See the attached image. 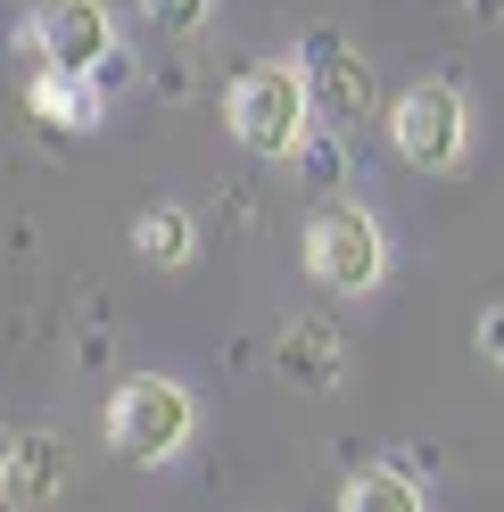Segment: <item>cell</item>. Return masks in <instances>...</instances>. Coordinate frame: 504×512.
<instances>
[{"mask_svg":"<svg viewBox=\"0 0 504 512\" xmlns=\"http://www.w3.org/2000/svg\"><path fill=\"white\" fill-rule=\"evenodd\" d=\"M224 116H232V141L248 157H298V141L314 133V91L298 58H248L224 91Z\"/></svg>","mask_w":504,"mask_h":512,"instance_id":"1","label":"cell"},{"mask_svg":"<svg viewBox=\"0 0 504 512\" xmlns=\"http://www.w3.org/2000/svg\"><path fill=\"white\" fill-rule=\"evenodd\" d=\"M306 273L323 281V290L339 298H364V290H381V273H389V232H381V215L356 207V199H323L306 223Z\"/></svg>","mask_w":504,"mask_h":512,"instance_id":"2","label":"cell"},{"mask_svg":"<svg viewBox=\"0 0 504 512\" xmlns=\"http://www.w3.org/2000/svg\"><path fill=\"white\" fill-rule=\"evenodd\" d=\"M191 430H199V405H191L182 380L141 372V380H124L108 397V446L124 463H174L182 446H191Z\"/></svg>","mask_w":504,"mask_h":512,"instance_id":"3","label":"cell"},{"mask_svg":"<svg viewBox=\"0 0 504 512\" xmlns=\"http://www.w3.org/2000/svg\"><path fill=\"white\" fill-rule=\"evenodd\" d=\"M298 67H306V91H314V124H339V133H364L381 124L389 100H381V75L348 50L339 25H306L298 34Z\"/></svg>","mask_w":504,"mask_h":512,"instance_id":"4","label":"cell"},{"mask_svg":"<svg viewBox=\"0 0 504 512\" xmlns=\"http://www.w3.org/2000/svg\"><path fill=\"white\" fill-rule=\"evenodd\" d=\"M381 124H389V149L405 157V166H422V174H455L463 157H471V108H463L455 83L397 91Z\"/></svg>","mask_w":504,"mask_h":512,"instance_id":"5","label":"cell"},{"mask_svg":"<svg viewBox=\"0 0 504 512\" xmlns=\"http://www.w3.org/2000/svg\"><path fill=\"white\" fill-rule=\"evenodd\" d=\"M25 50H34V67L91 75L116 50V9H108V0H42V17L25 25Z\"/></svg>","mask_w":504,"mask_h":512,"instance_id":"6","label":"cell"},{"mask_svg":"<svg viewBox=\"0 0 504 512\" xmlns=\"http://www.w3.org/2000/svg\"><path fill=\"white\" fill-rule=\"evenodd\" d=\"M273 372L290 380V389H306V397L339 389V380H348V331H339L331 314H298V323H281V339H273Z\"/></svg>","mask_w":504,"mask_h":512,"instance_id":"7","label":"cell"},{"mask_svg":"<svg viewBox=\"0 0 504 512\" xmlns=\"http://www.w3.org/2000/svg\"><path fill=\"white\" fill-rule=\"evenodd\" d=\"M25 100H34V124L58 141V133H91V124H100V108H108V91L91 83V75H75V67H34Z\"/></svg>","mask_w":504,"mask_h":512,"instance_id":"8","label":"cell"},{"mask_svg":"<svg viewBox=\"0 0 504 512\" xmlns=\"http://www.w3.org/2000/svg\"><path fill=\"white\" fill-rule=\"evenodd\" d=\"M58 479H67V446H58L50 430H25L9 446V463H0V504H17V512H34L58 496Z\"/></svg>","mask_w":504,"mask_h":512,"instance_id":"9","label":"cell"},{"mask_svg":"<svg viewBox=\"0 0 504 512\" xmlns=\"http://www.w3.org/2000/svg\"><path fill=\"white\" fill-rule=\"evenodd\" d=\"M339 504L348 512H422V479L405 463H389V455H372V463H356L339 479Z\"/></svg>","mask_w":504,"mask_h":512,"instance_id":"10","label":"cell"},{"mask_svg":"<svg viewBox=\"0 0 504 512\" xmlns=\"http://www.w3.org/2000/svg\"><path fill=\"white\" fill-rule=\"evenodd\" d=\"M133 248L149 256L157 273H182V265L199 256V215H191V207H141V215H133Z\"/></svg>","mask_w":504,"mask_h":512,"instance_id":"11","label":"cell"},{"mask_svg":"<svg viewBox=\"0 0 504 512\" xmlns=\"http://www.w3.org/2000/svg\"><path fill=\"white\" fill-rule=\"evenodd\" d=\"M298 174H306V190H331L339 174H348V133H339V124H314V133L298 141Z\"/></svg>","mask_w":504,"mask_h":512,"instance_id":"12","label":"cell"},{"mask_svg":"<svg viewBox=\"0 0 504 512\" xmlns=\"http://www.w3.org/2000/svg\"><path fill=\"white\" fill-rule=\"evenodd\" d=\"M141 17L157 25V34H174V42H182V34H199V25L215 17V0H141Z\"/></svg>","mask_w":504,"mask_h":512,"instance_id":"13","label":"cell"},{"mask_svg":"<svg viewBox=\"0 0 504 512\" xmlns=\"http://www.w3.org/2000/svg\"><path fill=\"white\" fill-rule=\"evenodd\" d=\"M91 83H100V91H124V83H133V58H124V42L100 58V67H91Z\"/></svg>","mask_w":504,"mask_h":512,"instance_id":"14","label":"cell"},{"mask_svg":"<svg viewBox=\"0 0 504 512\" xmlns=\"http://www.w3.org/2000/svg\"><path fill=\"white\" fill-rule=\"evenodd\" d=\"M480 356L504 372V306H488V314H480Z\"/></svg>","mask_w":504,"mask_h":512,"instance_id":"15","label":"cell"},{"mask_svg":"<svg viewBox=\"0 0 504 512\" xmlns=\"http://www.w3.org/2000/svg\"><path fill=\"white\" fill-rule=\"evenodd\" d=\"M463 9L480 17V25H504V0H463Z\"/></svg>","mask_w":504,"mask_h":512,"instance_id":"16","label":"cell"},{"mask_svg":"<svg viewBox=\"0 0 504 512\" xmlns=\"http://www.w3.org/2000/svg\"><path fill=\"white\" fill-rule=\"evenodd\" d=\"M9 446H17V430H9V422H0V463H9Z\"/></svg>","mask_w":504,"mask_h":512,"instance_id":"17","label":"cell"}]
</instances>
